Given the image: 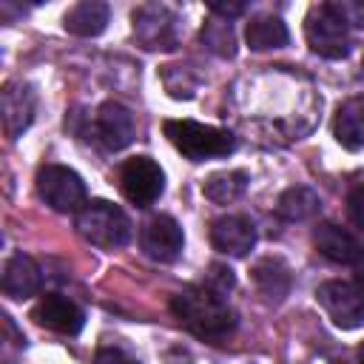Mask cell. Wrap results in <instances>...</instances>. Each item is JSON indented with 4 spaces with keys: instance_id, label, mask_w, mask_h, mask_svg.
<instances>
[{
    "instance_id": "5",
    "label": "cell",
    "mask_w": 364,
    "mask_h": 364,
    "mask_svg": "<svg viewBox=\"0 0 364 364\" xmlns=\"http://www.w3.org/2000/svg\"><path fill=\"white\" fill-rule=\"evenodd\" d=\"M37 193L48 208L60 213H80L88 205L82 176L65 165H43L37 171Z\"/></svg>"
},
{
    "instance_id": "10",
    "label": "cell",
    "mask_w": 364,
    "mask_h": 364,
    "mask_svg": "<svg viewBox=\"0 0 364 364\" xmlns=\"http://www.w3.org/2000/svg\"><path fill=\"white\" fill-rule=\"evenodd\" d=\"M31 318L40 327L54 330V333H63V336H77L82 330V324H85L82 307H77L68 296H60V293H46L31 307Z\"/></svg>"
},
{
    "instance_id": "19",
    "label": "cell",
    "mask_w": 364,
    "mask_h": 364,
    "mask_svg": "<svg viewBox=\"0 0 364 364\" xmlns=\"http://www.w3.org/2000/svg\"><path fill=\"white\" fill-rule=\"evenodd\" d=\"M245 37H247V46H250L253 51H267V48H282V46H287L290 31H287V26L282 23V17L262 14V17H253V20L247 23Z\"/></svg>"
},
{
    "instance_id": "7",
    "label": "cell",
    "mask_w": 364,
    "mask_h": 364,
    "mask_svg": "<svg viewBox=\"0 0 364 364\" xmlns=\"http://www.w3.org/2000/svg\"><path fill=\"white\" fill-rule=\"evenodd\" d=\"M134 37L148 51H171L179 43V20L168 6L145 3L134 11Z\"/></svg>"
},
{
    "instance_id": "22",
    "label": "cell",
    "mask_w": 364,
    "mask_h": 364,
    "mask_svg": "<svg viewBox=\"0 0 364 364\" xmlns=\"http://www.w3.org/2000/svg\"><path fill=\"white\" fill-rule=\"evenodd\" d=\"M202 43L219 54V57H233L236 54V34H233V26L230 20H208L202 26Z\"/></svg>"
},
{
    "instance_id": "28",
    "label": "cell",
    "mask_w": 364,
    "mask_h": 364,
    "mask_svg": "<svg viewBox=\"0 0 364 364\" xmlns=\"http://www.w3.org/2000/svg\"><path fill=\"white\" fill-rule=\"evenodd\" d=\"M353 270H355V279H358V284L364 287V250L358 253V259L353 262Z\"/></svg>"
},
{
    "instance_id": "11",
    "label": "cell",
    "mask_w": 364,
    "mask_h": 364,
    "mask_svg": "<svg viewBox=\"0 0 364 364\" xmlns=\"http://www.w3.org/2000/svg\"><path fill=\"white\" fill-rule=\"evenodd\" d=\"M94 134H97V139L102 142V148H108V151H122V148L131 145L134 136H136L134 114H131L125 105L108 100V102H102V105L97 108Z\"/></svg>"
},
{
    "instance_id": "15",
    "label": "cell",
    "mask_w": 364,
    "mask_h": 364,
    "mask_svg": "<svg viewBox=\"0 0 364 364\" xmlns=\"http://www.w3.org/2000/svg\"><path fill=\"white\" fill-rule=\"evenodd\" d=\"M313 242H316V247H318L321 256H327L330 262H338V264L355 262L358 253L364 250V247L355 242V236H353L350 230H344V228H338V225H333V222H321V225L313 230Z\"/></svg>"
},
{
    "instance_id": "13",
    "label": "cell",
    "mask_w": 364,
    "mask_h": 364,
    "mask_svg": "<svg viewBox=\"0 0 364 364\" xmlns=\"http://www.w3.org/2000/svg\"><path fill=\"white\" fill-rule=\"evenodd\" d=\"M0 287L9 299H28L34 293H40L43 287V273L40 264L26 256V253H14L6 259L3 264V276H0Z\"/></svg>"
},
{
    "instance_id": "21",
    "label": "cell",
    "mask_w": 364,
    "mask_h": 364,
    "mask_svg": "<svg viewBox=\"0 0 364 364\" xmlns=\"http://www.w3.org/2000/svg\"><path fill=\"white\" fill-rule=\"evenodd\" d=\"M247 191V173L245 171H219L210 173L202 185V193L216 205H230Z\"/></svg>"
},
{
    "instance_id": "1",
    "label": "cell",
    "mask_w": 364,
    "mask_h": 364,
    "mask_svg": "<svg viewBox=\"0 0 364 364\" xmlns=\"http://www.w3.org/2000/svg\"><path fill=\"white\" fill-rule=\"evenodd\" d=\"M171 310L185 330H191L196 338H205V341H222L236 330L233 307L225 301V296L210 290L205 282L182 287L171 299Z\"/></svg>"
},
{
    "instance_id": "3",
    "label": "cell",
    "mask_w": 364,
    "mask_h": 364,
    "mask_svg": "<svg viewBox=\"0 0 364 364\" xmlns=\"http://www.w3.org/2000/svg\"><path fill=\"white\" fill-rule=\"evenodd\" d=\"M77 233L102 250H117L131 239V222L122 208L108 199H94L77 213Z\"/></svg>"
},
{
    "instance_id": "4",
    "label": "cell",
    "mask_w": 364,
    "mask_h": 364,
    "mask_svg": "<svg viewBox=\"0 0 364 364\" xmlns=\"http://www.w3.org/2000/svg\"><path fill=\"white\" fill-rule=\"evenodd\" d=\"M304 37H307V46L318 57H327V60H341L353 48L350 26L333 11L330 3L310 6L307 17H304Z\"/></svg>"
},
{
    "instance_id": "2",
    "label": "cell",
    "mask_w": 364,
    "mask_h": 364,
    "mask_svg": "<svg viewBox=\"0 0 364 364\" xmlns=\"http://www.w3.org/2000/svg\"><path fill=\"white\" fill-rule=\"evenodd\" d=\"M162 131L171 139V145L191 162L216 159V156H228L236 151V136L228 128H216V125H205L193 119H168Z\"/></svg>"
},
{
    "instance_id": "26",
    "label": "cell",
    "mask_w": 364,
    "mask_h": 364,
    "mask_svg": "<svg viewBox=\"0 0 364 364\" xmlns=\"http://www.w3.org/2000/svg\"><path fill=\"white\" fill-rule=\"evenodd\" d=\"M94 364H139L131 353H125L122 347H114V344H105L97 350L94 355Z\"/></svg>"
},
{
    "instance_id": "16",
    "label": "cell",
    "mask_w": 364,
    "mask_h": 364,
    "mask_svg": "<svg viewBox=\"0 0 364 364\" xmlns=\"http://www.w3.org/2000/svg\"><path fill=\"white\" fill-rule=\"evenodd\" d=\"M63 26L77 37H97L108 26V6L100 0H82L65 11Z\"/></svg>"
},
{
    "instance_id": "27",
    "label": "cell",
    "mask_w": 364,
    "mask_h": 364,
    "mask_svg": "<svg viewBox=\"0 0 364 364\" xmlns=\"http://www.w3.org/2000/svg\"><path fill=\"white\" fill-rule=\"evenodd\" d=\"M245 3H210V11L216 14V17H222V20H230V17H239V14H245Z\"/></svg>"
},
{
    "instance_id": "14",
    "label": "cell",
    "mask_w": 364,
    "mask_h": 364,
    "mask_svg": "<svg viewBox=\"0 0 364 364\" xmlns=\"http://www.w3.org/2000/svg\"><path fill=\"white\" fill-rule=\"evenodd\" d=\"M34 105H37V94L28 82H6V88H3V122H6V134L11 139H17L31 125Z\"/></svg>"
},
{
    "instance_id": "18",
    "label": "cell",
    "mask_w": 364,
    "mask_h": 364,
    "mask_svg": "<svg viewBox=\"0 0 364 364\" xmlns=\"http://www.w3.org/2000/svg\"><path fill=\"white\" fill-rule=\"evenodd\" d=\"M333 134L338 145H344L347 151L364 148V97H353L338 108Z\"/></svg>"
},
{
    "instance_id": "29",
    "label": "cell",
    "mask_w": 364,
    "mask_h": 364,
    "mask_svg": "<svg viewBox=\"0 0 364 364\" xmlns=\"http://www.w3.org/2000/svg\"><path fill=\"white\" fill-rule=\"evenodd\" d=\"M358 358H361V364H364V347H361V353H358Z\"/></svg>"
},
{
    "instance_id": "17",
    "label": "cell",
    "mask_w": 364,
    "mask_h": 364,
    "mask_svg": "<svg viewBox=\"0 0 364 364\" xmlns=\"http://www.w3.org/2000/svg\"><path fill=\"white\" fill-rule=\"evenodd\" d=\"M253 282H256V290L267 299V301H282L287 293H290V284H293V276L287 270V264L282 259H262L253 264Z\"/></svg>"
},
{
    "instance_id": "12",
    "label": "cell",
    "mask_w": 364,
    "mask_h": 364,
    "mask_svg": "<svg viewBox=\"0 0 364 364\" xmlns=\"http://www.w3.org/2000/svg\"><path fill=\"white\" fill-rule=\"evenodd\" d=\"M210 242H213V247L219 253L233 256V259H242L256 245V228H253V222L247 216L228 213V216L213 219V225H210Z\"/></svg>"
},
{
    "instance_id": "20",
    "label": "cell",
    "mask_w": 364,
    "mask_h": 364,
    "mask_svg": "<svg viewBox=\"0 0 364 364\" xmlns=\"http://www.w3.org/2000/svg\"><path fill=\"white\" fill-rule=\"evenodd\" d=\"M318 208H321L318 193H316L313 188H304V185L287 188V191L279 196V202H276V213H279L282 219H287V222H304V219L316 216Z\"/></svg>"
},
{
    "instance_id": "25",
    "label": "cell",
    "mask_w": 364,
    "mask_h": 364,
    "mask_svg": "<svg viewBox=\"0 0 364 364\" xmlns=\"http://www.w3.org/2000/svg\"><path fill=\"white\" fill-rule=\"evenodd\" d=\"M347 216L355 228L364 230V182L355 185L350 193H347Z\"/></svg>"
},
{
    "instance_id": "8",
    "label": "cell",
    "mask_w": 364,
    "mask_h": 364,
    "mask_svg": "<svg viewBox=\"0 0 364 364\" xmlns=\"http://www.w3.org/2000/svg\"><path fill=\"white\" fill-rule=\"evenodd\" d=\"M119 188L125 199L136 208L154 205L165 191V173L151 156H131L119 168Z\"/></svg>"
},
{
    "instance_id": "6",
    "label": "cell",
    "mask_w": 364,
    "mask_h": 364,
    "mask_svg": "<svg viewBox=\"0 0 364 364\" xmlns=\"http://www.w3.org/2000/svg\"><path fill=\"white\" fill-rule=\"evenodd\" d=\"M316 301L341 330H355L364 324V287L355 282H324L316 290Z\"/></svg>"
},
{
    "instance_id": "9",
    "label": "cell",
    "mask_w": 364,
    "mask_h": 364,
    "mask_svg": "<svg viewBox=\"0 0 364 364\" xmlns=\"http://www.w3.org/2000/svg\"><path fill=\"white\" fill-rule=\"evenodd\" d=\"M139 245H142L145 256H151L154 262H173L182 253L185 236H182V228L173 216L159 213V216L145 222V228L139 233Z\"/></svg>"
},
{
    "instance_id": "23",
    "label": "cell",
    "mask_w": 364,
    "mask_h": 364,
    "mask_svg": "<svg viewBox=\"0 0 364 364\" xmlns=\"http://www.w3.org/2000/svg\"><path fill=\"white\" fill-rule=\"evenodd\" d=\"M330 6L350 28H364V0H336Z\"/></svg>"
},
{
    "instance_id": "24",
    "label": "cell",
    "mask_w": 364,
    "mask_h": 364,
    "mask_svg": "<svg viewBox=\"0 0 364 364\" xmlns=\"http://www.w3.org/2000/svg\"><path fill=\"white\" fill-rule=\"evenodd\" d=\"M205 284H208L210 290H216L219 296H225L228 290H233L236 279H233V270H230V267H225V264H210V270H208V276H205Z\"/></svg>"
}]
</instances>
